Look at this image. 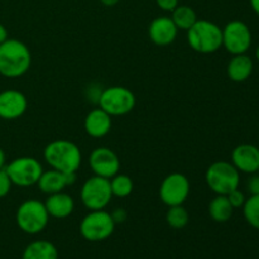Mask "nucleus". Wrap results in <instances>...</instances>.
<instances>
[{"label":"nucleus","instance_id":"nucleus-14","mask_svg":"<svg viewBox=\"0 0 259 259\" xmlns=\"http://www.w3.org/2000/svg\"><path fill=\"white\" fill-rule=\"evenodd\" d=\"M232 163L240 174H257L259 169L258 146L243 143L235 147L232 152Z\"/></svg>","mask_w":259,"mask_h":259},{"label":"nucleus","instance_id":"nucleus-30","mask_svg":"<svg viewBox=\"0 0 259 259\" xmlns=\"http://www.w3.org/2000/svg\"><path fill=\"white\" fill-rule=\"evenodd\" d=\"M110 214L115 224H121V223L125 222L126 218H128V212L124 209H121V207L120 209H115L113 212H110Z\"/></svg>","mask_w":259,"mask_h":259},{"label":"nucleus","instance_id":"nucleus-7","mask_svg":"<svg viewBox=\"0 0 259 259\" xmlns=\"http://www.w3.org/2000/svg\"><path fill=\"white\" fill-rule=\"evenodd\" d=\"M115 225L110 212L105 210H93L81 220L80 233L88 242H103L113 235Z\"/></svg>","mask_w":259,"mask_h":259},{"label":"nucleus","instance_id":"nucleus-9","mask_svg":"<svg viewBox=\"0 0 259 259\" xmlns=\"http://www.w3.org/2000/svg\"><path fill=\"white\" fill-rule=\"evenodd\" d=\"M8 176L13 185L19 187H29L37 185L43 167L34 157H19L5 166Z\"/></svg>","mask_w":259,"mask_h":259},{"label":"nucleus","instance_id":"nucleus-11","mask_svg":"<svg viewBox=\"0 0 259 259\" xmlns=\"http://www.w3.org/2000/svg\"><path fill=\"white\" fill-rule=\"evenodd\" d=\"M190 195V181L185 175L175 172L166 176L159 186V199L168 207L184 205Z\"/></svg>","mask_w":259,"mask_h":259},{"label":"nucleus","instance_id":"nucleus-34","mask_svg":"<svg viewBox=\"0 0 259 259\" xmlns=\"http://www.w3.org/2000/svg\"><path fill=\"white\" fill-rule=\"evenodd\" d=\"M100 2L103 3V4L105 5V7H114V5L118 4V3L120 2V0H100Z\"/></svg>","mask_w":259,"mask_h":259},{"label":"nucleus","instance_id":"nucleus-19","mask_svg":"<svg viewBox=\"0 0 259 259\" xmlns=\"http://www.w3.org/2000/svg\"><path fill=\"white\" fill-rule=\"evenodd\" d=\"M254 61L247 53L234 55L227 66V75L233 82H245L252 76Z\"/></svg>","mask_w":259,"mask_h":259},{"label":"nucleus","instance_id":"nucleus-32","mask_svg":"<svg viewBox=\"0 0 259 259\" xmlns=\"http://www.w3.org/2000/svg\"><path fill=\"white\" fill-rule=\"evenodd\" d=\"M250 3V7H252L253 12L257 13V14L259 15V0H249Z\"/></svg>","mask_w":259,"mask_h":259},{"label":"nucleus","instance_id":"nucleus-2","mask_svg":"<svg viewBox=\"0 0 259 259\" xmlns=\"http://www.w3.org/2000/svg\"><path fill=\"white\" fill-rule=\"evenodd\" d=\"M43 158L53 169L63 174H76L82 163V153L73 142L55 139L45 147Z\"/></svg>","mask_w":259,"mask_h":259},{"label":"nucleus","instance_id":"nucleus-22","mask_svg":"<svg viewBox=\"0 0 259 259\" xmlns=\"http://www.w3.org/2000/svg\"><path fill=\"white\" fill-rule=\"evenodd\" d=\"M171 19L179 30H189L197 22L196 12L189 5H179L172 12Z\"/></svg>","mask_w":259,"mask_h":259},{"label":"nucleus","instance_id":"nucleus-15","mask_svg":"<svg viewBox=\"0 0 259 259\" xmlns=\"http://www.w3.org/2000/svg\"><path fill=\"white\" fill-rule=\"evenodd\" d=\"M179 29L175 25L171 17H157L151 22L148 27L149 39L156 46H169L176 40Z\"/></svg>","mask_w":259,"mask_h":259},{"label":"nucleus","instance_id":"nucleus-24","mask_svg":"<svg viewBox=\"0 0 259 259\" xmlns=\"http://www.w3.org/2000/svg\"><path fill=\"white\" fill-rule=\"evenodd\" d=\"M190 215L187 210L182 205L168 207V211L166 214V222L174 229H184L189 224Z\"/></svg>","mask_w":259,"mask_h":259},{"label":"nucleus","instance_id":"nucleus-27","mask_svg":"<svg viewBox=\"0 0 259 259\" xmlns=\"http://www.w3.org/2000/svg\"><path fill=\"white\" fill-rule=\"evenodd\" d=\"M12 181H10L9 176H8L7 171H5V167L3 169H0V199L7 196L8 194L12 190Z\"/></svg>","mask_w":259,"mask_h":259},{"label":"nucleus","instance_id":"nucleus-4","mask_svg":"<svg viewBox=\"0 0 259 259\" xmlns=\"http://www.w3.org/2000/svg\"><path fill=\"white\" fill-rule=\"evenodd\" d=\"M209 189L217 195H228L240 185V172L232 162L218 161L209 166L205 174Z\"/></svg>","mask_w":259,"mask_h":259},{"label":"nucleus","instance_id":"nucleus-35","mask_svg":"<svg viewBox=\"0 0 259 259\" xmlns=\"http://www.w3.org/2000/svg\"><path fill=\"white\" fill-rule=\"evenodd\" d=\"M255 58H257V61L259 62V45H258L257 50H255Z\"/></svg>","mask_w":259,"mask_h":259},{"label":"nucleus","instance_id":"nucleus-26","mask_svg":"<svg viewBox=\"0 0 259 259\" xmlns=\"http://www.w3.org/2000/svg\"><path fill=\"white\" fill-rule=\"evenodd\" d=\"M227 197H228V200H229L230 205H232L234 209H240V207H243L245 200H247L245 194L242 191V190H239V187L235 190H233L232 192H229V194L227 195Z\"/></svg>","mask_w":259,"mask_h":259},{"label":"nucleus","instance_id":"nucleus-3","mask_svg":"<svg viewBox=\"0 0 259 259\" xmlns=\"http://www.w3.org/2000/svg\"><path fill=\"white\" fill-rule=\"evenodd\" d=\"M187 42L195 52L204 55L214 53L223 47V30L210 20L197 19L187 30Z\"/></svg>","mask_w":259,"mask_h":259},{"label":"nucleus","instance_id":"nucleus-36","mask_svg":"<svg viewBox=\"0 0 259 259\" xmlns=\"http://www.w3.org/2000/svg\"><path fill=\"white\" fill-rule=\"evenodd\" d=\"M257 174H258V175H259V169H258V172H257Z\"/></svg>","mask_w":259,"mask_h":259},{"label":"nucleus","instance_id":"nucleus-31","mask_svg":"<svg viewBox=\"0 0 259 259\" xmlns=\"http://www.w3.org/2000/svg\"><path fill=\"white\" fill-rule=\"evenodd\" d=\"M7 39H8V30L7 28L0 23V45H2L3 42H5Z\"/></svg>","mask_w":259,"mask_h":259},{"label":"nucleus","instance_id":"nucleus-13","mask_svg":"<svg viewBox=\"0 0 259 259\" xmlns=\"http://www.w3.org/2000/svg\"><path fill=\"white\" fill-rule=\"evenodd\" d=\"M28 109V100L24 94L15 89H8L0 93V118L15 120Z\"/></svg>","mask_w":259,"mask_h":259},{"label":"nucleus","instance_id":"nucleus-16","mask_svg":"<svg viewBox=\"0 0 259 259\" xmlns=\"http://www.w3.org/2000/svg\"><path fill=\"white\" fill-rule=\"evenodd\" d=\"M75 181L76 174H63L57 169L51 168L48 171H43L37 185L43 194L52 195L63 191L65 187L71 186L75 184Z\"/></svg>","mask_w":259,"mask_h":259},{"label":"nucleus","instance_id":"nucleus-37","mask_svg":"<svg viewBox=\"0 0 259 259\" xmlns=\"http://www.w3.org/2000/svg\"><path fill=\"white\" fill-rule=\"evenodd\" d=\"M258 148H259V143H258Z\"/></svg>","mask_w":259,"mask_h":259},{"label":"nucleus","instance_id":"nucleus-6","mask_svg":"<svg viewBox=\"0 0 259 259\" xmlns=\"http://www.w3.org/2000/svg\"><path fill=\"white\" fill-rule=\"evenodd\" d=\"M98 104L110 116H123L136 106V95L125 86H109L100 93Z\"/></svg>","mask_w":259,"mask_h":259},{"label":"nucleus","instance_id":"nucleus-20","mask_svg":"<svg viewBox=\"0 0 259 259\" xmlns=\"http://www.w3.org/2000/svg\"><path fill=\"white\" fill-rule=\"evenodd\" d=\"M22 259H58V250L52 242L34 240L23 250Z\"/></svg>","mask_w":259,"mask_h":259},{"label":"nucleus","instance_id":"nucleus-5","mask_svg":"<svg viewBox=\"0 0 259 259\" xmlns=\"http://www.w3.org/2000/svg\"><path fill=\"white\" fill-rule=\"evenodd\" d=\"M15 220L22 232L34 235L46 229L50 222V215L46 210L45 202L29 199L19 205L15 214Z\"/></svg>","mask_w":259,"mask_h":259},{"label":"nucleus","instance_id":"nucleus-10","mask_svg":"<svg viewBox=\"0 0 259 259\" xmlns=\"http://www.w3.org/2000/svg\"><path fill=\"white\" fill-rule=\"evenodd\" d=\"M223 30V47L229 53L242 55L247 53L252 47V32L248 24L242 20H232Z\"/></svg>","mask_w":259,"mask_h":259},{"label":"nucleus","instance_id":"nucleus-18","mask_svg":"<svg viewBox=\"0 0 259 259\" xmlns=\"http://www.w3.org/2000/svg\"><path fill=\"white\" fill-rule=\"evenodd\" d=\"M45 206L50 218L65 219L70 217L75 210V200L71 195L61 191L57 194L48 195L45 201Z\"/></svg>","mask_w":259,"mask_h":259},{"label":"nucleus","instance_id":"nucleus-25","mask_svg":"<svg viewBox=\"0 0 259 259\" xmlns=\"http://www.w3.org/2000/svg\"><path fill=\"white\" fill-rule=\"evenodd\" d=\"M242 209L248 224L259 230V195H250L247 197Z\"/></svg>","mask_w":259,"mask_h":259},{"label":"nucleus","instance_id":"nucleus-28","mask_svg":"<svg viewBox=\"0 0 259 259\" xmlns=\"http://www.w3.org/2000/svg\"><path fill=\"white\" fill-rule=\"evenodd\" d=\"M247 189L250 195H259V175L253 174L247 182Z\"/></svg>","mask_w":259,"mask_h":259},{"label":"nucleus","instance_id":"nucleus-12","mask_svg":"<svg viewBox=\"0 0 259 259\" xmlns=\"http://www.w3.org/2000/svg\"><path fill=\"white\" fill-rule=\"evenodd\" d=\"M89 164L95 176L108 180L119 174L120 169V159L118 154L108 147H98L94 149L90 153Z\"/></svg>","mask_w":259,"mask_h":259},{"label":"nucleus","instance_id":"nucleus-8","mask_svg":"<svg viewBox=\"0 0 259 259\" xmlns=\"http://www.w3.org/2000/svg\"><path fill=\"white\" fill-rule=\"evenodd\" d=\"M80 199L88 210H105L113 199L110 181L104 177L95 176L86 180L81 186Z\"/></svg>","mask_w":259,"mask_h":259},{"label":"nucleus","instance_id":"nucleus-29","mask_svg":"<svg viewBox=\"0 0 259 259\" xmlns=\"http://www.w3.org/2000/svg\"><path fill=\"white\" fill-rule=\"evenodd\" d=\"M157 5L164 12L172 13L177 7H179V0H156Z\"/></svg>","mask_w":259,"mask_h":259},{"label":"nucleus","instance_id":"nucleus-17","mask_svg":"<svg viewBox=\"0 0 259 259\" xmlns=\"http://www.w3.org/2000/svg\"><path fill=\"white\" fill-rule=\"evenodd\" d=\"M113 121L111 116L103 109H94L89 111L83 120V129L93 138H103L110 132Z\"/></svg>","mask_w":259,"mask_h":259},{"label":"nucleus","instance_id":"nucleus-21","mask_svg":"<svg viewBox=\"0 0 259 259\" xmlns=\"http://www.w3.org/2000/svg\"><path fill=\"white\" fill-rule=\"evenodd\" d=\"M234 207L230 205L227 195H217L209 204V215L214 222L227 223L232 219Z\"/></svg>","mask_w":259,"mask_h":259},{"label":"nucleus","instance_id":"nucleus-23","mask_svg":"<svg viewBox=\"0 0 259 259\" xmlns=\"http://www.w3.org/2000/svg\"><path fill=\"white\" fill-rule=\"evenodd\" d=\"M109 181H110L113 196L121 197V199H123V197H128L134 190L133 180L129 176H126V175L116 174L115 176L111 177Z\"/></svg>","mask_w":259,"mask_h":259},{"label":"nucleus","instance_id":"nucleus-1","mask_svg":"<svg viewBox=\"0 0 259 259\" xmlns=\"http://www.w3.org/2000/svg\"><path fill=\"white\" fill-rule=\"evenodd\" d=\"M32 53L25 43L8 38L0 45V75L7 78H19L29 71Z\"/></svg>","mask_w":259,"mask_h":259},{"label":"nucleus","instance_id":"nucleus-33","mask_svg":"<svg viewBox=\"0 0 259 259\" xmlns=\"http://www.w3.org/2000/svg\"><path fill=\"white\" fill-rule=\"evenodd\" d=\"M5 159H7V157H5V152L0 148V169H3L5 167Z\"/></svg>","mask_w":259,"mask_h":259}]
</instances>
